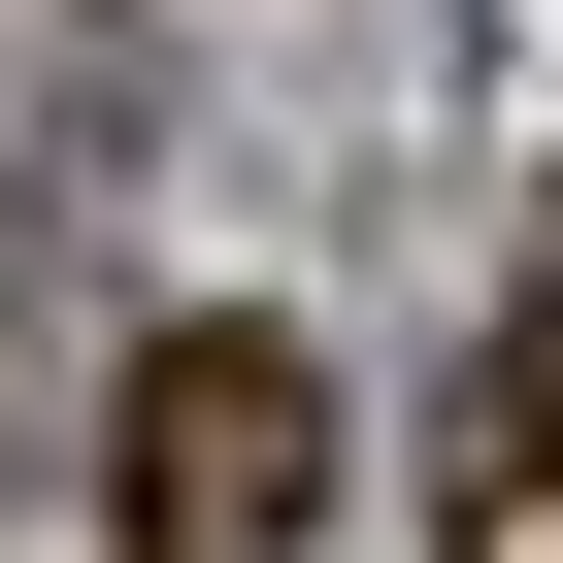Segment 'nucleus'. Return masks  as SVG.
I'll return each instance as SVG.
<instances>
[{"mask_svg": "<svg viewBox=\"0 0 563 563\" xmlns=\"http://www.w3.org/2000/svg\"><path fill=\"white\" fill-rule=\"evenodd\" d=\"M332 530V365L299 332H133L100 398V563H299Z\"/></svg>", "mask_w": 563, "mask_h": 563, "instance_id": "obj_1", "label": "nucleus"}, {"mask_svg": "<svg viewBox=\"0 0 563 563\" xmlns=\"http://www.w3.org/2000/svg\"><path fill=\"white\" fill-rule=\"evenodd\" d=\"M431 563H563V299L464 365V530H431Z\"/></svg>", "mask_w": 563, "mask_h": 563, "instance_id": "obj_2", "label": "nucleus"}]
</instances>
